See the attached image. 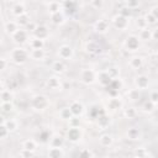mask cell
Returning <instances> with one entry per match:
<instances>
[{
  "label": "cell",
  "mask_w": 158,
  "mask_h": 158,
  "mask_svg": "<svg viewBox=\"0 0 158 158\" xmlns=\"http://www.w3.org/2000/svg\"><path fill=\"white\" fill-rule=\"evenodd\" d=\"M106 72L109 73V75H110L112 79H117V78H118V74H120L118 68H116V67H110Z\"/></svg>",
  "instance_id": "46"
},
{
  "label": "cell",
  "mask_w": 158,
  "mask_h": 158,
  "mask_svg": "<svg viewBox=\"0 0 158 158\" xmlns=\"http://www.w3.org/2000/svg\"><path fill=\"white\" fill-rule=\"evenodd\" d=\"M98 80H99V84H100V85L107 88V86L110 85V83L112 81V78L109 75V73H107L106 70H102V72H100V73L98 74Z\"/></svg>",
  "instance_id": "11"
},
{
  "label": "cell",
  "mask_w": 158,
  "mask_h": 158,
  "mask_svg": "<svg viewBox=\"0 0 158 158\" xmlns=\"http://www.w3.org/2000/svg\"><path fill=\"white\" fill-rule=\"evenodd\" d=\"M1 122L6 125V127L9 128V131H10V132L16 131V130H17V127H19V123H17V121H16L15 118H7V120H4V118H2V121H1Z\"/></svg>",
  "instance_id": "30"
},
{
  "label": "cell",
  "mask_w": 158,
  "mask_h": 158,
  "mask_svg": "<svg viewBox=\"0 0 158 158\" xmlns=\"http://www.w3.org/2000/svg\"><path fill=\"white\" fill-rule=\"evenodd\" d=\"M151 12H152V15H153V16L157 19V21H158V5L153 6L152 10H151Z\"/></svg>",
  "instance_id": "58"
},
{
  "label": "cell",
  "mask_w": 158,
  "mask_h": 158,
  "mask_svg": "<svg viewBox=\"0 0 158 158\" xmlns=\"http://www.w3.org/2000/svg\"><path fill=\"white\" fill-rule=\"evenodd\" d=\"M51 138H52V135H51V132L48 130H43L38 135V141L41 143H49L51 142Z\"/></svg>",
  "instance_id": "31"
},
{
  "label": "cell",
  "mask_w": 158,
  "mask_h": 158,
  "mask_svg": "<svg viewBox=\"0 0 158 158\" xmlns=\"http://www.w3.org/2000/svg\"><path fill=\"white\" fill-rule=\"evenodd\" d=\"M11 60L16 64H23L27 58H28V53L26 52V49L21 48V47H17V48H14L11 51Z\"/></svg>",
  "instance_id": "2"
},
{
  "label": "cell",
  "mask_w": 158,
  "mask_h": 158,
  "mask_svg": "<svg viewBox=\"0 0 158 158\" xmlns=\"http://www.w3.org/2000/svg\"><path fill=\"white\" fill-rule=\"evenodd\" d=\"M30 22H31V19H30V15L27 12L23 14V15H21V16H19V17H16V23L20 27L21 26H27Z\"/></svg>",
  "instance_id": "33"
},
{
  "label": "cell",
  "mask_w": 158,
  "mask_h": 158,
  "mask_svg": "<svg viewBox=\"0 0 158 158\" xmlns=\"http://www.w3.org/2000/svg\"><path fill=\"white\" fill-rule=\"evenodd\" d=\"M63 143H64V141H63L62 136H59V135H53L51 138V142H49L51 147H54V148H62Z\"/></svg>",
  "instance_id": "23"
},
{
  "label": "cell",
  "mask_w": 158,
  "mask_h": 158,
  "mask_svg": "<svg viewBox=\"0 0 158 158\" xmlns=\"http://www.w3.org/2000/svg\"><path fill=\"white\" fill-rule=\"evenodd\" d=\"M52 70L54 73H57V74H62L65 70V65H64V63L62 60H56L52 64Z\"/></svg>",
  "instance_id": "34"
},
{
  "label": "cell",
  "mask_w": 158,
  "mask_h": 158,
  "mask_svg": "<svg viewBox=\"0 0 158 158\" xmlns=\"http://www.w3.org/2000/svg\"><path fill=\"white\" fill-rule=\"evenodd\" d=\"M102 114H105V110H102V109H100L99 106H96V105H93L90 109H89V115H90V117H93V118H98L100 115H102Z\"/></svg>",
  "instance_id": "32"
},
{
  "label": "cell",
  "mask_w": 158,
  "mask_h": 158,
  "mask_svg": "<svg viewBox=\"0 0 158 158\" xmlns=\"http://www.w3.org/2000/svg\"><path fill=\"white\" fill-rule=\"evenodd\" d=\"M9 135H10L9 128L6 127V125H5V123H2V122H1V125H0V137H1V139L7 138V136H9Z\"/></svg>",
  "instance_id": "43"
},
{
  "label": "cell",
  "mask_w": 158,
  "mask_h": 158,
  "mask_svg": "<svg viewBox=\"0 0 158 158\" xmlns=\"http://www.w3.org/2000/svg\"><path fill=\"white\" fill-rule=\"evenodd\" d=\"M112 23L117 30H126L128 26V19H126L118 14L112 17Z\"/></svg>",
  "instance_id": "6"
},
{
  "label": "cell",
  "mask_w": 158,
  "mask_h": 158,
  "mask_svg": "<svg viewBox=\"0 0 158 158\" xmlns=\"http://www.w3.org/2000/svg\"><path fill=\"white\" fill-rule=\"evenodd\" d=\"M85 51L88 53H90V54H96V53L100 52V47H99V44L96 42L89 41V42L85 43Z\"/></svg>",
  "instance_id": "18"
},
{
  "label": "cell",
  "mask_w": 158,
  "mask_h": 158,
  "mask_svg": "<svg viewBox=\"0 0 158 158\" xmlns=\"http://www.w3.org/2000/svg\"><path fill=\"white\" fill-rule=\"evenodd\" d=\"M30 56H31V58L33 60H42L46 57V52L43 49H32Z\"/></svg>",
  "instance_id": "29"
},
{
  "label": "cell",
  "mask_w": 158,
  "mask_h": 158,
  "mask_svg": "<svg viewBox=\"0 0 158 158\" xmlns=\"http://www.w3.org/2000/svg\"><path fill=\"white\" fill-rule=\"evenodd\" d=\"M130 67L132 68V69H139L142 65H143V58L142 57H138V56H136V57H132L131 59H130Z\"/></svg>",
  "instance_id": "26"
},
{
  "label": "cell",
  "mask_w": 158,
  "mask_h": 158,
  "mask_svg": "<svg viewBox=\"0 0 158 158\" xmlns=\"http://www.w3.org/2000/svg\"><path fill=\"white\" fill-rule=\"evenodd\" d=\"M65 136H67V139L69 142L75 143V142H78L81 138L83 133H81L80 127H69V130L67 131V135Z\"/></svg>",
  "instance_id": "5"
},
{
  "label": "cell",
  "mask_w": 158,
  "mask_h": 158,
  "mask_svg": "<svg viewBox=\"0 0 158 158\" xmlns=\"http://www.w3.org/2000/svg\"><path fill=\"white\" fill-rule=\"evenodd\" d=\"M146 156H148V153H147L146 148H143V147H139L135 151V158H143Z\"/></svg>",
  "instance_id": "47"
},
{
  "label": "cell",
  "mask_w": 158,
  "mask_h": 158,
  "mask_svg": "<svg viewBox=\"0 0 158 158\" xmlns=\"http://www.w3.org/2000/svg\"><path fill=\"white\" fill-rule=\"evenodd\" d=\"M63 157H64V152L62 148L51 147L48 149V158H63Z\"/></svg>",
  "instance_id": "24"
},
{
  "label": "cell",
  "mask_w": 158,
  "mask_h": 158,
  "mask_svg": "<svg viewBox=\"0 0 158 158\" xmlns=\"http://www.w3.org/2000/svg\"><path fill=\"white\" fill-rule=\"evenodd\" d=\"M11 12H12L16 17H19V16H21V15L26 14V7H25V5H23L22 2H16V4L12 6Z\"/></svg>",
  "instance_id": "19"
},
{
  "label": "cell",
  "mask_w": 158,
  "mask_h": 158,
  "mask_svg": "<svg viewBox=\"0 0 158 158\" xmlns=\"http://www.w3.org/2000/svg\"><path fill=\"white\" fill-rule=\"evenodd\" d=\"M14 110V104L12 102H1V111L4 114H10Z\"/></svg>",
  "instance_id": "42"
},
{
  "label": "cell",
  "mask_w": 158,
  "mask_h": 158,
  "mask_svg": "<svg viewBox=\"0 0 158 158\" xmlns=\"http://www.w3.org/2000/svg\"><path fill=\"white\" fill-rule=\"evenodd\" d=\"M122 101H121V99L120 98H111L109 101H107V109L109 110H111V111H116V110H118V109H121L122 107Z\"/></svg>",
  "instance_id": "16"
},
{
  "label": "cell",
  "mask_w": 158,
  "mask_h": 158,
  "mask_svg": "<svg viewBox=\"0 0 158 158\" xmlns=\"http://www.w3.org/2000/svg\"><path fill=\"white\" fill-rule=\"evenodd\" d=\"M152 40H157L158 41V27L152 31Z\"/></svg>",
  "instance_id": "59"
},
{
  "label": "cell",
  "mask_w": 158,
  "mask_h": 158,
  "mask_svg": "<svg viewBox=\"0 0 158 158\" xmlns=\"http://www.w3.org/2000/svg\"><path fill=\"white\" fill-rule=\"evenodd\" d=\"M79 158H93V153H91L90 149L84 148L79 152Z\"/></svg>",
  "instance_id": "49"
},
{
  "label": "cell",
  "mask_w": 158,
  "mask_h": 158,
  "mask_svg": "<svg viewBox=\"0 0 158 158\" xmlns=\"http://www.w3.org/2000/svg\"><path fill=\"white\" fill-rule=\"evenodd\" d=\"M17 30H19V25L16 23V21H6L4 23V31L10 36H12Z\"/></svg>",
  "instance_id": "14"
},
{
  "label": "cell",
  "mask_w": 158,
  "mask_h": 158,
  "mask_svg": "<svg viewBox=\"0 0 158 158\" xmlns=\"http://www.w3.org/2000/svg\"><path fill=\"white\" fill-rule=\"evenodd\" d=\"M122 88V81L120 79H112V81L110 83V85L106 89H112V90H120Z\"/></svg>",
  "instance_id": "39"
},
{
  "label": "cell",
  "mask_w": 158,
  "mask_h": 158,
  "mask_svg": "<svg viewBox=\"0 0 158 158\" xmlns=\"http://www.w3.org/2000/svg\"><path fill=\"white\" fill-rule=\"evenodd\" d=\"M36 27H37V25H36L35 22H32V21H31V22L26 26V31H27V32H32V33H33V32H35V30H36Z\"/></svg>",
  "instance_id": "54"
},
{
  "label": "cell",
  "mask_w": 158,
  "mask_h": 158,
  "mask_svg": "<svg viewBox=\"0 0 158 158\" xmlns=\"http://www.w3.org/2000/svg\"><path fill=\"white\" fill-rule=\"evenodd\" d=\"M143 111H146V112H152L154 109H156V104L154 102H152L151 100H148V101H146L144 104H143Z\"/></svg>",
  "instance_id": "45"
},
{
  "label": "cell",
  "mask_w": 158,
  "mask_h": 158,
  "mask_svg": "<svg viewBox=\"0 0 158 158\" xmlns=\"http://www.w3.org/2000/svg\"><path fill=\"white\" fill-rule=\"evenodd\" d=\"M51 21L53 25H63L65 22V16L63 14V11H59V12H56V14H52L51 15Z\"/></svg>",
  "instance_id": "17"
},
{
  "label": "cell",
  "mask_w": 158,
  "mask_h": 158,
  "mask_svg": "<svg viewBox=\"0 0 158 158\" xmlns=\"http://www.w3.org/2000/svg\"><path fill=\"white\" fill-rule=\"evenodd\" d=\"M94 30L98 33H105L109 30V23L106 20H98L94 23Z\"/></svg>",
  "instance_id": "13"
},
{
  "label": "cell",
  "mask_w": 158,
  "mask_h": 158,
  "mask_svg": "<svg viewBox=\"0 0 158 158\" xmlns=\"http://www.w3.org/2000/svg\"><path fill=\"white\" fill-rule=\"evenodd\" d=\"M73 48L68 44H63L58 48V56L62 59H70L73 57Z\"/></svg>",
  "instance_id": "10"
},
{
  "label": "cell",
  "mask_w": 158,
  "mask_h": 158,
  "mask_svg": "<svg viewBox=\"0 0 158 158\" xmlns=\"http://www.w3.org/2000/svg\"><path fill=\"white\" fill-rule=\"evenodd\" d=\"M144 19H146V21H147L148 25H154V23L157 22V19L152 15V12H147V14L144 15Z\"/></svg>",
  "instance_id": "50"
},
{
  "label": "cell",
  "mask_w": 158,
  "mask_h": 158,
  "mask_svg": "<svg viewBox=\"0 0 158 158\" xmlns=\"http://www.w3.org/2000/svg\"><path fill=\"white\" fill-rule=\"evenodd\" d=\"M90 5L93 7H101L102 6V1L101 0H93V1H90Z\"/></svg>",
  "instance_id": "57"
},
{
  "label": "cell",
  "mask_w": 158,
  "mask_h": 158,
  "mask_svg": "<svg viewBox=\"0 0 158 158\" xmlns=\"http://www.w3.org/2000/svg\"><path fill=\"white\" fill-rule=\"evenodd\" d=\"M136 25H137V27H138L139 30L147 28V26H148V23H147V21H146V19H144V16L138 17V19L136 20Z\"/></svg>",
  "instance_id": "44"
},
{
  "label": "cell",
  "mask_w": 158,
  "mask_h": 158,
  "mask_svg": "<svg viewBox=\"0 0 158 158\" xmlns=\"http://www.w3.org/2000/svg\"><path fill=\"white\" fill-rule=\"evenodd\" d=\"M156 107H157V109H158V102H157V104H156Z\"/></svg>",
  "instance_id": "60"
},
{
  "label": "cell",
  "mask_w": 158,
  "mask_h": 158,
  "mask_svg": "<svg viewBox=\"0 0 158 158\" xmlns=\"http://www.w3.org/2000/svg\"><path fill=\"white\" fill-rule=\"evenodd\" d=\"M98 123H99V126H101V127H106V126H109L110 125V122H111V118H110V116L105 112V114H102V115H100L98 118Z\"/></svg>",
  "instance_id": "35"
},
{
  "label": "cell",
  "mask_w": 158,
  "mask_h": 158,
  "mask_svg": "<svg viewBox=\"0 0 158 158\" xmlns=\"http://www.w3.org/2000/svg\"><path fill=\"white\" fill-rule=\"evenodd\" d=\"M125 47L128 51H137L139 48V40L137 36H128L125 41Z\"/></svg>",
  "instance_id": "7"
},
{
  "label": "cell",
  "mask_w": 158,
  "mask_h": 158,
  "mask_svg": "<svg viewBox=\"0 0 158 158\" xmlns=\"http://www.w3.org/2000/svg\"><path fill=\"white\" fill-rule=\"evenodd\" d=\"M20 157L21 158H32L33 157V152H30V151H26V149H21L20 151Z\"/></svg>",
  "instance_id": "52"
},
{
  "label": "cell",
  "mask_w": 158,
  "mask_h": 158,
  "mask_svg": "<svg viewBox=\"0 0 158 158\" xmlns=\"http://www.w3.org/2000/svg\"><path fill=\"white\" fill-rule=\"evenodd\" d=\"M62 7H63V5L60 2H57V1H51L49 4H47V9H48L51 15L62 11Z\"/></svg>",
  "instance_id": "25"
},
{
  "label": "cell",
  "mask_w": 158,
  "mask_h": 158,
  "mask_svg": "<svg viewBox=\"0 0 158 158\" xmlns=\"http://www.w3.org/2000/svg\"><path fill=\"white\" fill-rule=\"evenodd\" d=\"M135 85L138 90H143V89H147L148 85H149V79L147 75L144 74H139L135 78Z\"/></svg>",
  "instance_id": "8"
},
{
  "label": "cell",
  "mask_w": 158,
  "mask_h": 158,
  "mask_svg": "<svg viewBox=\"0 0 158 158\" xmlns=\"http://www.w3.org/2000/svg\"><path fill=\"white\" fill-rule=\"evenodd\" d=\"M11 38H12V41H14L15 43H17V44H23V43H26L27 40H28V32H27L26 30H23V28H19V30L11 36Z\"/></svg>",
  "instance_id": "4"
},
{
  "label": "cell",
  "mask_w": 158,
  "mask_h": 158,
  "mask_svg": "<svg viewBox=\"0 0 158 158\" xmlns=\"http://www.w3.org/2000/svg\"><path fill=\"white\" fill-rule=\"evenodd\" d=\"M6 67H7V59L5 57H1L0 58V69L1 70H5Z\"/></svg>",
  "instance_id": "56"
},
{
  "label": "cell",
  "mask_w": 158,
  "mask_h": 158,
  "mask_svg": "<svg viewBox=\"0 0 158 158\" xmlns=\"http://www.w3.org/2000/svg\"><path fill=\"white\" fill-rule=\"evenodd\" d=\"M139 40H142V41H151L152 40V30H149L148 27L141 30L139 31Z\"/></svg>",
  "instance_id": "37"
},
{
  "label": "cell",
  "mask_w": 158,
  "mask_h": 158,
  "mask_svg": "<svg viewBox=\"0 0 158 158\" xmlns=\"http://www.w3.org/2000/svg\"><path fill=\"white\" fill-rule=\"evenodd\" d=\"M127 137H128V139H132V141H135V139H139V137H141V131H139V128H137V127H130L128 130H127Z\"/></svg>",
  "instance_id": "22"
},
{
  "label": "cell",
  "mask_w": 158,
  "mask_h": 158,
  "mask_svg": "<svg viewBox=\"0 0 158 158\" xmlns=\"http://www.w3.org/2000/svg\"><path fill=\"white\" fill-rule=\"evenodd\" d=\"M22 148L26 149V151H30V152H33L37 149V142L35 139H26L23 143H22Z\"/></svg>",
  "instance_id": "27"
},
{
  "label": "cell",
  "mask_w": 158,
  "mask_h": 158,
  "mask_svg": "<svg viewBox=\"0 0 158 158\" xmlns=\"http://www.w3.org/2000/svg\"><path fill=\"white\" fill-rule=\"evenodd\" d=\"M80 126V118L78 116H73L69 120V127H79Z\"/></svg>",
  "instance_id": "51"
},
{
  "label": "cell",
  "mask_w": 158,
  "mask_h": 158,
  "mask_svg": "<svg viewBox=\"0 0 158 158\" xmlns=\"http://www.w3.org/2000/svg\"><path fill=\"white\" fill-rule=\"evenodd\" d=\"M31 106L36 111H43L49 106V100L47 99L46 95H42V94L35 95L31 100Z\"/></svg>",
  "instance_id": "1"
},
{
  "label": "cell",
  "mask_w": 158,
  "mask_h": 158,
  "mask_svg": "<svg viewBox=\"0 0 158 158\" xmlns=\"http://www.w3.org/2000/svg\"><path fill=\"white\" fill-rule=\"evenodd\" d=\"M143 158H149V157H148V156H146V157H143Z\"/></svg>",
  "instance_id": "61"
},
{
  "label": "cell",
  "mask_w": 158,
  "mask_h": 158,
  "mask_svg": "<svg viewBox=\"0 0 158 158\" xmlns=\"http://www.w3.org/2000/svg\"><path fill=\"white\" fill-rule=\"evenodd\" d=\"M47 86H48L49 89L58 90V89H60V86H62V81H60V79H59L58 77L53 75V77H49V78L47 79Z\"/></svg>",
  "instance_id": "15"
},
{
  "label": "cell",
  "mask_w": 158,
  "mask_h": 158,
  "mask_svg": "<svg viewBox=\"0 0 158 158\" xmlns=\"http://www.w3.org/2000/svg\"><path fill=\"white\" fill-rule=\"evenodd\" d=\"M120 15L123 16V17H126V19H128V17H131V15H132V10L128 9V7L125 5L123 7L120 9Z\"/></svg>",
  "instance_id": "48"
},
{
  "label": "cell",
  "mask_w": 158,
  "mask_h": 158,
  "mask_svg": "<svg viewBox=\"0 0 158 158\" xmlns=\"http://www.w3.org/2000/svg\"><path fill=\"white\" fill-rule=\"evenodd\" d=\"M125 5H126L128 9L133 10L135 7H138V6H139V2H138V1H135V0H130V1H126Z\"/></svg>",
  "instance_id": "53"
},
{
  "label": "cell",
  "mask_w": 158,
  "mask_h": 158,
  "mask_svg": "<svg viewBox=\"0 0 158 158\" xmlns=\"http://www.w3.org/2000/svg\"><path fill=\"white\" fill-rule=\"evenodd\" d=\"M49 35V31H48V27L44 26V25H37L35 32H33V37L35 38H38V40H46Z\"/></svg>",
  "instance_id": "9"
},
{
  "label": "cell",
  "mask_w": 158,
  "mask_h": 158,
  "mask_svg": "<svg viewBox=\"0 0 158 158\" xmlns=\"http://www.w3.org/2000/svg\"><path fill=\"white\" fill-rule=\"evenodd\" d=\"M96 79H98V75H96V73L93 69H83L81 73H80V80L85 85L93 84Z\"/></svg>",
  "instance_id": "3"
},
{
  "label": "cell",
  "mask_w": 158,
  "mask_h": 158,
  "mask_svg": "<svg viewBox=\"0 0 158 158\" xmlns=\"http://www.w3.org/2000/svg\"><path fill=\"white\" fill-rule=\"evenodd\" d=\"M123 115L126 118H135L137 116V111L135 107H127L123 110Z\"/></svg>",
  "instance_id": "40"
},
{
  "label": "cell",
  "mask_w": 158,
  "mask_h": 158,
  "mask_svg": "<svg viewBox=\"0 0 158 158\" xmlns=\"http://www.w3.org/2000/svg\"><path fill=\"white\" fill-rule=\"evenodd\" d=\"M99 142H100V144L104 146V147H110V146L112 144V142H114V138H112L111 135L104 133V135H101V136L99 137Z\"/></svg>",
  "instance_id": "21"
},
{
  "label": "cell",
  "mask_w": 158,
  "mask_h": 158,
  "mask_svg": "<svg viewBox=\"0 0 158 158\" xmlns=\"http://www.w3.org/2000/svg\"><path fill=\"white\" fill-rule=\"evenodd\" d=\"M0 99H1V102H12L14 94L9 89H2L1 90V94H0Z\"/></svg>",
  "instance_id": "20"
},
{
  "label": "cell",
  "mask_w": 158,
  "mask_h": 158,
  "mask_svg": "<svg viewBox=\"0 0 158 158\" xmlns=\"http://www.w3.org/2000/svg\"><path fill=\"white\" fill-rule=\"evenodd\" d=\"M69 109L72 110L73 116L80 117V116L83 115V112H84V105H83L81 102H79V101H73V102L69 105Z\"/></svg>",
  "instance_id": "12"
},
{
  "label": "cell",
  "mask_w": 158,
  "mask_h": 158,
  "mask_svg": "<svg viewBox=\"0 0 158 158\" xmlns=\"http://www.w3.org/2000/svg\"><path fill=\"white\" fill-rule=\"evenodd\" d=\"M30 46H31L32 49H43V47H44V41L32 37V38H31V42H30Z\"/></svg>",
  "instance_id": "36"
},
{
  "label": "cell",
  "mask_w": 158,
  "mask_h": 158,
  "mask_svg": "<svg viewBox=\"0 0 158 158\" xmlns=\"http://www.w3.org/2000/svg\"><path fill=\"white\" fill-rule=\"evenodd\" d=\"M149 100H151L152 102H154V104H157V102H158V90H157V91H152V93H151Z\"/></svg>",
  "instance_id": "55"
},
{
  "label": "cell",
  "mask_w": 158,
  "mask_h": 158,
  "mask_svg": "<svg viewBox=\"0 0 158 158\" xmlns=\"http://www.w3.org/2000/svg\"><path fill=\"white\" fill-rule=\"evenodd\" d=\"M62 5H63V10H65L70 15L77 11V2L75 1H65V2H62Z\"/></svg>",
  "instance_id": "28"
},
{
  "label": "cell",
  "mask_w": 158,
  "mask_h": 158,
  "mask_svg": "<svg viewBox=\"0 0 158 158\" xmlns=\"http://www.w3.org/2000/svg\"><path fill=\"white\" fill-rule=\"evenodd\" d=\"M59 116H60V118L69 121V120L73 117V112H72V110L69 109V106H68V107H63V109L59 111Z\"/></svg>",
  "instance_id": "38"
},
{
  "label": "cell",
  "mask_w": 158,
  "mask_h": 158,
  "mask_svg": "<svg viewBox=\"0 0 158 158\" xmlns=\"http://www.w3.org/2000/svg\"><path fill=\"white\" fill-rule=\"evenodd\" d=\"M127 96L131 101H136L137 99H139V90L138 89H131L128 93H127Z\"/></svg>",
  "instance_id": "41"
}]
</instances>
